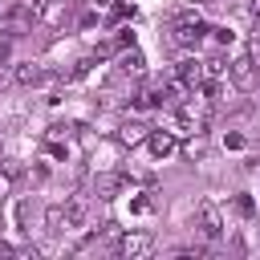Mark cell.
I'll use <instances>...</instances> for the list:
<instances>
[{
	"instance_id": "7a4b0ae2",
	"label": "cell",
	"mask_w": 260,
	"mask_h": 260,
	"mask_svg": "<svg viewBox=\"0 0 260 260\" xmlns=\"http://www.w3.org/2000/svg\"><path fill=\"white\" fill-rule=\"evenodd\" d=\"M203 32H211V28H207V20L199 16V8H183V12L175 16V28H171V41H175L179 49H195V45L203 41Z\"/></svg>"
},
{
	"instance_id": "277c9868",
	"label": "cell",
	"mask_w": 260,
	"mask_h": 260,
	"mask_svg": "<svg viewBox=\"0 0 260 260\" xmlns=\"http://www.w3.org/2000/svg\"><path fill=\"white\" fill-rule=\"evenodd\" d=\"M122 183H130V171H114V167H106V171H98V175H93L89 191H93L98 199H114Z\"/></svg>"
},
{
	"instance_id": "e0dca14e",
	"label": "cell",
	"mask_w": 260,
	"mask_h": 260,
	"mask_svg": "<svg viewBox=\"0 0 260 260\" xmlns=\"http://www.w3.org/2000/svg\"><path fill=\"white\" fill-rule=\"evenodd\" d=\"M183 154H187V158H203V154H207V142H203V134H191V142L183 146Z\"/></svg>"
},
{
	"instance_id": "44dd1931",
	"label": "cell",
	"mask_w": 260,
	"mask_h": 260,
	"mask_svg": "<svg viewBox=\"0 0 260 260\" xmlns=\"http://www.w3.org/2000/svg\"><path fill=\"white\" fill-rule=\"evenodd\" d=\"M252 28H260V0H252Z\"/></svg>"
},
{
	"instance_id": "9c48e42d",
	"label": "cell",
	"mask_w": 260,
	"mask_h": 260,
	"mask_svg": "<svg viewBox=\"0 0 260 260\" xmlns=\"http://www.w3.org/2000/svg\"><path fill=\"white\" fill-rule=\"evenodd\" d=\"M61 207H65V228H81V223H85V211H89V199H85V195H73V199H65Z\"/></svg>"
},
{
	"instance_id": "3957f363",
	"label": "cell",
	"mask_w": 260,
	"mask_h": 260,
	"mask_svg": "<svg viewBox=\"0 0 260 260\" xmlns=\"http://www.w3.org/2000/svg\"><path fill=\"white\" fill-rule=\"evenodd\" d=\"M228 77H232V85H236V89H256V81H260V69H256V53L248 49V53L232 57V61H228Z\"/></svg>"
},
{
	"instance_id": "6da1fadb",
	"label": "cell",
	"mask_w": 260,
	"mask_h": 260,
	"mask_svg": "<svg viewBox=\"0 0 260 260\" xmlns=\"http://www.w3.org/2000/svg\"><path fill=\"white\" fill-rule=\"evenodd\" d=\"M175 126L183 130V134H207V126H211V98H183L179 106H175Z\"/></svg>"
},
{
	"instance_id": "ffe728a7",
	"label": "cell",
	"mask_w": 260,
	"mask_h": 260,
	"mask_svg": "<svg viewBox=\"0 0 260 260\" xmlns=\"http://www.w3.org/2000/svg\"><path fill=\"white\" fill-rule=\"evenodd\" d=\"M223 142H228V150H240V146H244V134H228Z\"/></svg>"
},
{
	"instance_id": "5b68a950",
	"label": "cell",
	"mask_w": 260,
	"mask_h": 260,
	"mask_svg": "<svg viewBox=\"0 0 260 260\" xmlns=\"http://www.w3.org/2000/svg\"><path fill=\"white\" fill-rule=\"evenodd\" d=\"M195 228H199L203 240H219V236H223L219 207H215V203H199V207H195Z\"/></svg>"
},
{
	"instance_id": "603a6c76",
	"label": "cell",
	"mask_w": 260,
	"mask_h": 260,
	"mask_svg": "<svg viewBox=\"0 0 260 260\" xmlns=\"http://www.w3.org/2000/svg\"><path fill=\"white\" fill-rule=\"evenodd\" d=\"M4 195H8V179L0 175V203H4Z\"/></svg>"
},
{
	"instance_id": "ac0fdd59",
	"label": "cell",
	"mask_w": 260,
	"mask_h": 260,
	"mask_svg": "<svg viewBox=\"0 0 260 260\" xmlns=\"http://www.w3.org/2000/svg\"><path fill=\"white\" fill-rule=\"evenodd\" d=\"M126 16H134V4H126V0H118V4L110 8V20L118 24V20H126Z\"/></svg>"
},
{
	"instance_id": "9a60e30c",
	"label": "cell",
	"mask_w": 260,
	"mask_h": 260,
	"mask_svg": "<svg viewBox=\"0 0 260 260\" xmlns=\"http://www.w3.org/2000/svg\"><path fill=\"white\" fill-rule=\"evenodd\" d=\"M45 228H49V232H65V207H61V203H53V207L45 211Z\"/></svg>"
},
{
	"instance_id": "2e32d148",
	"label": "cell",
	"mask_w": 260,
	"mask_h": 260,
	"mask_svg": "<svg viewBox=\"0 0 260 260\" xmlns=\"http://www.w3.org/2000/svg\"><path fill=\"white\" fill-rule=\"evenodd\" d=\"M232 211H236L240 219H252V211H256V199H252V195H236V199H232Z\"/></svg>"
},
{
	"instance_id": "8fae6325",
	"label": "cell",
	"mask_w": 260,
	"mask_h": 260,
	"mask_svg": "<svg viewBox=\"0 0 260 260\" xmlns=\"http://www.w3.org/2000/svg\"><path fill=\"white\" fill-rule=\"evenodd\" d=\"M146 134H150V130H146L142 122H126V126L118 130V146H138V142H146Z\"/></svg>"
},
{
	"instance_id": "7402d4cb",
	"label": "cell",
	"mask_w": 260,
	"mask_h": 260,
	"mask_svg": "<svg viewBox=\"0 0 260 260\" xmlns=\"http://www.w3.org/2000/svg\"><path fill=\"white\" fill-rule=\"evenodd\" d=\"M12 252H16V248H12V244H4V240H0V256H12Z\"/></svg>"
},
{
	"instance_id": "d6986e66",
	"label": "cell",
	"mask_w": 260,
	"mask_h": 260,
	"mask_svg": "<svg viewBox=\"0 0 260 260\" xmlns=\"http://www.w3.org/2000/svg\"><path fill=\"white\" fill-rule=\"evenodd\" d=\"M211 32H215V41H219V45H232V41H236V32H232V28H211Z\"/></svg>"
},
{
	"instance_id": "52a82bcc",
	"label": "cell",
	"mask_w": 260,
	"mask_h": 260,
	"mask_svg": "<svg viewBox=\"0 0 260 260\" xmlns=\"http://www.w3.org/2000/svg\"><path fill=\"white\" fill-rule=\"evenodd\" d=\"M146 150H150V158H171L175 150H179V138H175V130H150L146 134Z\"/></svg>"
},
{
	"instance_id": "ba28073f",
	"label": "cell",
	"mask_w": 260,
	"mask_h": 260,
	"mask_svg": "<svg viewBox=\"0 0 260 260\" xmlns=\"http://www.w3.org/2000/svg\"><path fill=\"white\" fill-rule=\"evenodd\" d=\"M118 73H126V77H142L146 73V57L130 45V49H122V57H118Z\"/></svg>"
},
{
	"instance_id": "d4e9b609",
	"label": "cell",
	"mask_w": 260,
	"mask_h": 260,
	"mask_svg": "<svg viewBox=\"0 0 260 260\" xmlns=\"http://www.w3.org/2000/svg\"><path fill=\"white\" fill-rule=\"evenodd\" d=\"M256 236H260V223H256Z\"/></svg>"
},
{
	"instance_id": "5bb4252c",
	"label": "cell",
	"mask_w": 260,
	"mask_h": 260,
	"mask_svg": "<svg viewBox=\"0 0 260 260\" xmlns=\"http://www.w3.org/2000/svg\"><path fill=\"white\" fill-rule=\"evenodd\" d=\"M146 211H154V191H142L130 199V215H146Z\"/></svg>"
},
{
	"instance_id": "cb8c5ba5",
	"label": "cell",
	"mask_w": 260,
	"mask_h": 260,
	"mask_svg": "<svg viewBox=\"0 0 260 260\" xmlns=\"http://www.w3.org/2000/svg\"><path fill=\"white\" fill-rule=\"evenodd\" d=\"M98 4H110V0H98Z\"/></svg>"
},
{
	"instance_id": "30bf717a",
	"label": "cell",
	"mask_w": 260,
	"mask_h": 260,
	"mask_svg": "<svg viewBox=\"0 0 260 260\" xmlns=\"http://www.w3.org/2000/svg\"><path fill=\"white\" fill-rule=\"evenodd\" d=\"M175 77H179V81H187L191 89H199V85H203V61H195V57H187V61H179V69H175Z\"/></svg>"
},
{
	"instance_id": "4fadbf2b",
	"label": "cell",
	"mask_w": 260,
	"mask_h": 260,
	"mask_svg": "<svg viewBox=\"0 0 260 260\" xmlns=\"http://www.w3.org/2000/svg\"><path fill=\"white\" fill-rule=\"evenodd\" d=\"M12 77H16V85H37V81L45 77V69H41V65H32V61H24V65H16V73H12Z\"/></svg>"
},
{
	"instance_id": "8992f818",
	"label": "cell",
	"mask_w": 260,
	"mask_h": 260,
	"mask_svg": "<svg viewBox=\"0 0 260 260\" xmlns=\"http://www.w3.org/2000/svg\"><path fill=\"white\" fill-rule=\"evenodd\" d=\"M150 248H154V236L150 232H122L118 236V256H126V260H138Z\"/></svg>"
},
{
	"instance_id": "7c38bea8",
	"label": "cell",
	"mask_w": 260,
	"mask_h": 260,
	"mask_svg": "<svg viewBox=\"0 0 260 260\" xmlns=\"http://www.w3.org/2000/svg\"><path fill=\"white\" fill-rule=\"evenodd\" d=\"M130 106L146 114V110H154V106H162V89H138V93L130 98Z\"/></svg>"
}]
</instances>
